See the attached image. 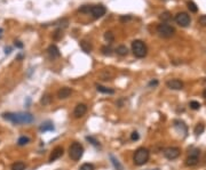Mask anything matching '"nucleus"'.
Masks as SVG:
<instances>
[{
  "label": "nucleus",
  "mask_w": 206,
  "mask_h": 170,
  "mask_svg": "<svg viewBox=\"0 0 206 170\" xmlns=\"http://www.w3.org/2000/svg\"><path fill=\"white\" fill-rule=\"evenodd\" d=\"M2 118L6 120L11 121L13 123L16 125H26V123H31L33 122L34 118L30 113H4Z\"/></svg>",
  "instance_id": "nucleus-1"
},
{
  "label": "nucleus",
  "mask_w": 206,
  "mask_h": 170,
  "mask_svg": "<svg viewBox=\"0 0 206 170\" xmlns=\"http://www.w3.org/2000/svg\"><path fill=\"white\" fill-rule=\"evenodd\" d=\"M150 152L146 147H140L135 151L134 154V163L136 166H143L149 161Z\"/></svg>",
  "instance_id": "nucleus-2"
},
{
  "label": "nucleus",
  "mask_w": 206,
  "mask_h": 170,
  "mask_svg": "<svg viewBox=\"0 0 206 170\" xmlns=\"http://www.w3.org/2000/svg\"><path fill=\"white\" fill-rule=\"evenodd\" d=\"M132 52H133L135 57L143 58L148 54V48H147V45L142 40H134L132 42Z\"/></svg>",
  "instance_id": "nucleus-3"
},
{
  "label": "nucleus",
  "mask_w": 206,
  "mask_h": 170,
  "mask_svg": "<svg viewBox=\"0 0 206 170\" xmlns=\"http://www.w3.org/2000/svg\"><path fill=\"white\" fill-rule=\"evenodd\" d=\"M84 154V147L80 143H72L71 146L69 147V155L73 161H78L81 159Z\"/></svg>",
  "instance_id": "nucleus-4"
},
{
  "label": "nucleus",
  "mask_w": 206,
  "mask_h": 170,
  "mask_svg": "<svg viewBox=\"0 0 206 170\" xmlns=\"http://www.w3.org/2000/svg\"><path fill=\"white\" fill-rule=\"evenodd\" d=\"M157 32L163 38H171L172 35H174L175 30H174V27L169 25V24L161 23V24H159L157 27Z\"/></svg>",
  "instance_id": "nucleus-5"
},
{
  "label": "nucleus",
  "mask_w": 206,
  "mask_h": 170,
  "mask_svg": "<svg viewBox=\"0 0 206 170\" xmlns=\"http://www.w3.org/2000/svg\"><path fill=\"white\" fill-rule=\"evenodd\" d=\"M175 22L180 25V27H188L190 24V16L188 15L187 13H178L175 15Z\"/></svg>",
  "instance_id": "nucleus-6"
},
{
  "label": "nucleus",
  "mask_w": 206,
  "mask_h": 170,
  "mask_svg": "<svg viewBox=\"0 0 206 170\" xmlns=\"http://www.w3.org/2000/svg\"><path fill=\"white\" fill-rule=\"evenodd\" d=\"M180 148L178 147H167L164 150V156L169 160H175L180 156Z\"/></svg>",
  "instance_id": "nucleus-7"
},
{
  "label": "nucleus",
  "mask_w": 206,
  "mask_h": 170,
  "mask_svg": "<svg viewBox=\"0 0 206 170\" xmlns=\"http://www.w3.org/2000/svg\"><path fill=\"white\" fill-rule=\"evenodd\" d=\"M105 9L104 6H102V5H96V6H92L90 8V14L93 16L94 19H100L102 17L103 15H105Z\"/></svg>",
  "instance_id": "nucleus-8"
},
{
  "label": "nucleus",
  "mask_w": 206,
  "mask_h": 170,
  "mask_svg": "<svg viewBox=\"0 0 206 170\" xmlns=\"http://www.w3.org/2000/svg\"><path fill=\"white\" fill-rule=\"evenodd\" d=\"M87 112V105L86 104H78V105L75 107L73 110V117L76 119H79V118L84 117Z\"/></svg>",
  "instance_id": "nucleus-9"
},
{
  "label": "nucleus",
  "mask_w": 206,
  "mask_h": 170,
  "mask_svg": "<svg viewBox=\"0 0 206 170\" xmlns=\"http://www.w3.org/2000/svg\"><path fill=\"white\" fill-rule=\"evenodd\" d=\"M166 86L173 90H181L183 88V82L179 79H172L166 82Z\"/></svg>",
  "instance_id": "nucleus-10"
},
{
  "label": "nucleus",
  "mask_w": 206,
  "mask_h": 170,
  "mask_svg": "<svg viewBox=\"0 0 206 170\" xmlns=\"http://www.w3.org/2000/svg\"><path fill=\"white\" fill-rule=\"evenodd\" d=\"M63 153H64V150L62 146H57V147H55L54 150H53L50 156H49V162H53V161H55V160L60 159L61 156L63 155Z\"/></svg>",
  "instance_id": "nucleus-11"
},
{
  "label": "nucleus",
  "mask_w": 206,
  "mask_h": 170,
  "mask_svg": "<svg viewBox=\"0 0 206 170\" xmlns=\"http://www.w3.org/2000/svg\"><path fill=\"white\" fill-rule=\"evenodd\" d=\"M198 155L199 151H195V153H191L190 156H188V159L186 160V164L189 167L196 166L198 163Z\"/></svg>",
  "instance_id": "nucleus-12"
},
{
  "label": "nucleus",
  "mask_w": 206,
  "mask_h": 170,
  "mask_svg": "<svg viewBox=\"0 0 206 170\" xmlns=\"http://www.w3.org/2000/svg\"><path fill=\"white\" fill-rule=\"evenodd\" d=\"M71 94H72V90L70 89V88L63 87L57 91V97L61 98V99H65V98H68V97H69Z\"/></svg>",
  "instance_id": "nucleus-13"
},
{
  "label": "nucleus",
  "mask_w": 206,
  "mask_h": 170,
  "mask_svg": "<svg viewBox=\"0 0 206 170\" xmlns=\"http://www.w3.org/2000/svg\"><path fill=\"white\" fill-rule=\"evenodd\" d=\"M47 52H48L49 56L52 57V58H56V57H60V50H59V48H57L55 45H50L48 47V49H47Z\"/></svg>",
  "instance_id": "nucleus-14"
},
{
  "label": "nucleus",
  "mask_w": 206,
  "mask_h": 170,
  "mask_svg": "<svg viewBox=\"0 0 206 170\" xmlns=\"http://www.w3.org/2000/svg\"><path fill=\"white\" fill-rule=\"evenodd\" d=\"M174 127H175V129H178V131L181 132V134H187V127H186V125H184V122H182V121H179L176 120L174 121Z\"/></svg>",
  "instance_id": "nucleus-15"
},
{
  "label": "nucleus",
  "mask_w": 206,
  "mask_h": 170,
  "mask_svg": "<svg viewBox=\"0 0 206 170\" xmlns=\"http://www.w3.org/2000/svg\"><path fill=\"white\" fill-rule=\"evenodd\" d=\"M96 89H98V91L102 93V94H108V95L115 94V90H113V89L108 88V87H104V86H101V85H96Z\"/></svg>",
  "instance_id": "nucleus-16"
},
{
  "label": "nucleus",
  "mask_w": 206,
  "mask_h": 170,
  "mask_svg": "<svg viewBox=\"0 0 206 170\" xmlns=\"http://www.w3.org/2000/svg\"><path fill=\"white\" fill-rule=\"evenodd\" d=\"M80 47H81V49L87 54L92 52V45H90L88 41H86V40H82V41H80Z\"/></svg>",
  "instance_id": "nucleus-17"
},
{
  "label": "nucleus",
  "mask_w": 206,
  "mask_h": 170,
  "mask_svg": "<svg viewBox=\"0 0 206 170\" xmlns=\"http://www.w3.org/2000/svg\"><path fill=\"white\" fill-rule=\"evenodd\" d=\"M116 53L118 54V55H120V56H126L128 54V49H127V47L126 46H124V45H120L117 47V49H116Z\"/></svg>",
  "instance_id": "nucleus-18"
},
{
  "label": "nucleus",
  "mask_w": 206,
  "mask_h": 170,
  "mask_svg": "<svg viewBox=\"0 0 206 170\" xmlns=\"http://www.w3.org/2000/svg\"><path fill=\"white\" fill-rule=\"evenodd\" d=\"M53 129H54L53 123L49 122V121H47V122H45V123H42V125L40 126L39 130H40V131H48V130H53Z\"/></svg>",
  "instance_id": "nucleus-19"
},
{
  "label": "nucleus",
  "mask_w": 206,
  "mask_h": 170,
  "mask_svg": "<svg viewBox=\"0 0 206 170\" xmlns=\"http://www.w3.org/2000/svg\"><path fill=\"white\" fill-rule=\"evenodd\" d=\"M11 170H25V163L22 161L15 162L11 164Z\"/></svg>",
  "instance_id": "nucleus-20"
},
{
  "label": "nucleus",
  "mask_w": 206,
  "mask_h": 170,
  "mask_svg": "<svg viewBox=\"0 0 206 170\" xmlns=\"http://www.w3.org/2000/svg\"><path fill=\"white\" fill-rule=\"evenodd\" d=\"M110 159H111V162H112L115 169L116 170H123V166L120 164V162L116 159V158H115V156H113V155H110Z\"/></svg>",
  "instance_id": "nucleus-21"
},
{
  "label": "nucleus",
  "mask_w": 206,
  "mask_h": 170,
  "mask_svg": "<svg viewBox=\"0 0 206 170\" xmlns=\"http://www.w3.org/2000/svg\"><path fill=\"white\" fill-rule=\"evenodd\" d=\"M104 39L108 42H112L115 40V34L111 32V31H107L104 33Z\"/></svg>",
  "instance_id": "nucleus-22"
},
{
  "label": "nucleus",
  "mask_w": 206,
  "mask_h": 170,
  "mask_svg": "<svg viewBox=\"0 0 206 170\" xmlns=\"http://www.w3.org/2000/svg\"><path fill=\"white\" fill-rule=\"evenodd\" d=\"M30 142V138L26 136H22L20 137L19 140H17V144H19L20 146H23V145H26V144Z\"/></svg>",
  "instance_id": "nucleus-23"
},
{
  "label": "nucleus",
  "mask_w": 206,
  "mask_h": 170,
  "mask_svg": "<svg viewBox=\"0 0 206 170\" xmlns=\"http://www.w3.org/2000/svg\"><path fill=\"white\" fill-rule=\"evenodd\" d=\"M101 52H102V54H103V55H105V56H111V55H112V49H111L110 47H108V46L102 47Z\"/></svg>",
  "instance_id": "nucleus-24"
},
{
  "label": "nucleus",
  "mask_w": 206,
  "mask_h": 170,
  "mask_svg": "<svg viewBox=\"0 0 206 170\" xmlns=\"http://www.w3.org/2000/svg\"><path fill=\"white\" fill-rule=\"evenodd\" d=\"M204 130H205V127H204L203 123H198V125L195 127V134L196 135H200V134H203Z\"/></svg>",
  "instance_id": "nucleus-25"
},
{
  "label": "nucleus",
  "mask_w": 206,
  "mask_h": 170,
  "mask_svg": "<svg viewBox=\"0 0 206 170\" xmlns=\"http://www.w3.org/2000/svg\"><path fill=\"white\" fill-rule=\"evenodd\" d=\"M62 37H63V31H62V29L56 30L54 32V34H53V38L55 39V40H60V39H62Z\"/></svg>",
  "instance_id": "nucleus-26"
},
{
  "label": "nucleus",
  "mask_w": 206,
  "mask_h": 170,
  "mask_svg": "<svg viewBox=\"0 0 206 170\" xmlns=\"http://www.w3.org/2000/svg\"><path fill=\"white\" fill-rule=\"evenodd\" d=\"M41 104H44V105H47L49 103L52 102V96L50 95H45V96H42V98H41Z\"/></svg>",
  "instance_id": "nucleus-27"
},
{
  "label": "nucleus",
  "mask_w": 206,
  "mask_h": 170,
  "mask_svg": "<svg viewBox=\"0 0 206 170\" xmlns=\"http://www.w3.org/2000/svg\"><path fill=\"white\" fill-rule=\"evenodd\" d=\"M187 5H188V8H189V10L192 11V13H196V11L198 10V8H197V6H196V4L194 2V1H188Z\"/></svg>",
  "instance_id": "nucleus-28"
},
{
  "label": "nucleus",
  "mask_w": 206,
  "mask_h": 170,
  "mask_svg": "<svg viewBox=\"0 0 206 170\" xmlns=\"http://www.w3.org/2000/svg\"><path fill=\"white\" fill-rule=\"evenodd\" d=\"M79 170H95V167L92 164V163H84Z\"/></svg>",
  "instance_id": "nucleus-29"
},
{
  "label": "nucleus",
  "mask_w": 206,
  "mask_h": 170,
  "mask_svg": "<svg viewBox=\"0 0 206 170\" xmlns=\"http://www.w3.org/2000/svg\"><path fill=\"white\" fill-rule=\"evenodd\" d=\"M189 106H190V109H192V110H199L200 109V104L198 102H196V101H191L189 103Z\"/></svg>",
  "instance_id": "nucleus-30"
},
{
  "label": "nucleus",
  "mask_w": 206,
  "mask_h": 170,
  "mask_svg": "<svg viewBox=\"0 0 206 170\" xmlns=\"http://www.w3.org/2000/svg\"><path fill=\"white\" fill-rule=\"evenodd\" d=\"M160 19L163 21V22H166V21H169V19H171V14H169V11H165V13H163L160 16Z\"/></svg>",
  "instance_id": "nucleus-31"
},
{
  "label": "nucleus",
  "mask_w": 206,
  "mask_h": 170,
  "mask_svg": "<svg viewBox=\"0 0 206 170\" xmlns=\"http://www.w3.org/2000/svg\"><path fill=\"white\" fill-rule=\"evenodd\" d=\"M90 8H92V6L85 5V6H82V7L79 8V11H80V13H90Z\"/></svg>",
  "instance_id": "nucleus-32"
},
{
  "label": "nucleus",
  "mask_w": 206,
  "mask_h": 170,
  "mask_svg": "<svg viewBox=\"0 0 206 170\" xmlns=\"http://www.w3.org/2000/svg\"><path fill=\"white\" fill-rule=\"evenodd\" d=\"M198 23L202 27H206V15H202L198 19Z\"/></svg>",
  "instance_id": "nucleus-33"
},
{
  "label": "nucleus",
  "mask_w": 206,
  "mask_h": 170,
  "mask_svg": "<svg viewBox=\"0 0 206 170\" xmlns=\"http://www.w3.org/2000/svg\"><path fill=\"white\" fill-rule=\"evenodd\" d=\"M139 138H140L139 132H138V131H133V132H132V135H131V139L132 140H138Z\"/></svg>",
  "instance_id": "nucleus-34"
},
{
  "label": "nucleus",
  "mask_w": 206,
  "mask_h": 170,
  "mask_svg": "<svg viewBox=\"0 0 206 170\" xmlns=\"http://www.w3.org/2000/svg\"><path fill=\"white\" fill-rule=\"evenodd\" d=\"M86 139L88 140V142H90V143L93 144V145H95V146H98V145H99V142H98L96 139H94L93 137H90V136H88V137H86Z\"/></svg>",
  "instance_id": "nucleus-35"
},
{
  "label": "nucleus",
  "mask_w": 206,
  "mask_h": 170,
  "mask_svg": "<svg viewBox=\"0 0 206 170\" xmlns=\"http://www.w3.org/2000/svg\"><path fill=\"white\" fill-rule=\"evenodd\" d=\"M128 19H131V16H121V17H120V21H121V22L128 21Z\"/></svg>",
  "instance_id": "nucleus-36"
},
{
  "label": "nucleus",
  "mask_w": 206,
  "mask_h": 170,
  "mask_svg": "<svg viewBox=\"0 0 206 170\" xmlns=\"http://www.w3.org/2000/svg\"><path fill=\"white\" fill-rule=\"evenodd\" d=\"M15 46H17L19 48H22V47H23V45H22V44H21L20 41H16V42H15Z\"/></svg>",
  "instance_id": "nucleus-37"
},
{
  "label": "nucleus",
  "mask_w": 206,
  "mask_h": 170,
  "mask_svg": "<svg viewBox=\"0 0 206 170\" xmlns=\"http://www.w3.org/2000/svg\"><path fill=\"white\" fill-rule=\"evenodd\" d=\"M203 96H204V97H205V98H206V89H205V90H204V93H203Z\"/></svg>",
  "instance_id": "nucleus-38"
},
{
  "label": "nucleus",
  "mask_w": 206,
  "mask_h": 170,
  "mask_svg": "<svg viewBox=\"0 0 206 170\" xmlns=\"http://www.w3.org/2000/svg\"><path fill=\"white\" fill-rule=\"evenodd\" d=\"M1 32H2V29H0V37H1Z\"/></svg>",
  "instance_id": "nucleus-39"
},
{
  "label": "nucleus",
  "mask_w": 206,
  "mask_h": 170,
  "mask_svg": "<svg viewBox=\"0 0 206 170\" xmlns=\"http://www.w3.org/2000/svg\"><path fill=\"white\" fill-rule=\"evenodd\" d=\"M149 170H159V169H149Z\"/></svg>",
  "instance_id": "nucleus-40"
}]
</instances>
